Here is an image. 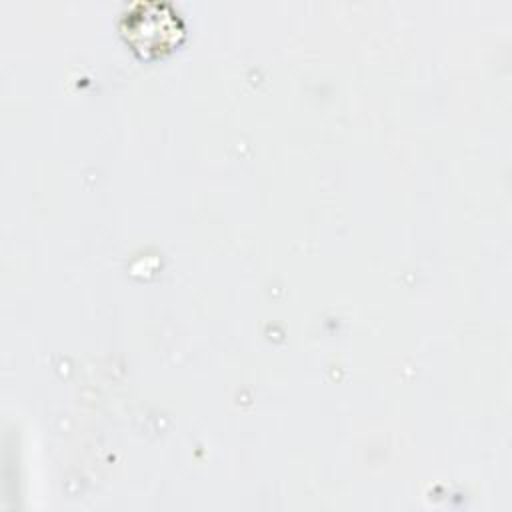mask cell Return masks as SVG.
I'll list each match as a JSON object with an SVG mask.
<instances>
[{"mask_svg":"<svg viewBox=\"0 0 512 512\" xmlns=\"http://www.w3.org/2000/svg\"><path fill=\"white\" fill-rule=\"evenodd\" d=\"M120 30L138 54L158 56L172 50L182 40L184 20L172 4L144 0L124 12Z\"/></svg>","mask_w":512,"mask_h":512,"instance_id":"cell-1","label":"cell"}]
</instances>
